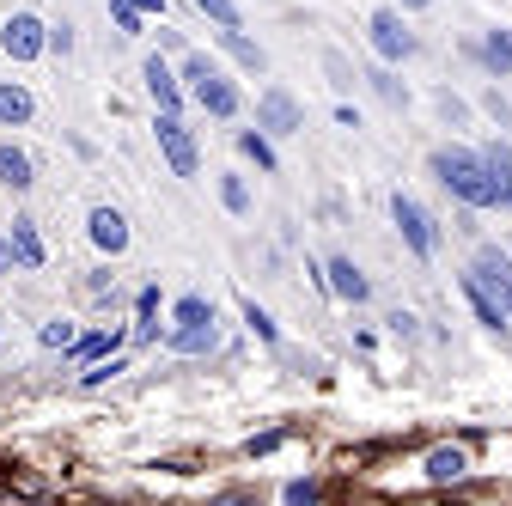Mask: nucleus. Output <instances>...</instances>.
<instances>
[{"instance_id":"nucleus-1","label":"nucleus","mask_w":512,"mask_h":506,"mask_svg":"<svg viewBox=\"0 0 512 506\" xmlns=\"http://www.w3.org/2000/svg\"><path fill=\"white\" fill-rule=\"evenodd\" d=\"M427 171L464 214H512V183H500L476 147H433Z\"/></svg>"},{"instance_id":"nucleus-2","label":"nucleus","mask_w":512,"mask_h":506,"mask_svg":"<svg viewBox=\"0 0 512 506\" xmlns=\"http://www.w3.org/2000/svg\"><path fill=\"white\" fill-rule=\"evenodd\" d=\"M177 80H183V92L196 98L214 122H238V116H244V92L226 80V68H220V61H208L202 49H189V55H183Z\"/></svg>"},{"instance_id":"nucleus-3","label":"nucleus","mask_w":512,"mask_h":506,"mask_svg":"<svg viewBox=\"0 0 512 506\" xmlns=\"http://www.w3.org/2000/svg\"><path fill=\"white\" fill-rule=\"evenodd\" d=\"M391 226H397V238H403V250L409 257H421V263H433L439 257V244H445V232H439V220L415 202V196H391Z\"/></svg>"},{"instance_id":"nucleus-4","label":"nucleus","mask_w":512,"mask_h":506,"mask_svg":"<svg viewBox=\"0 0 512 506\" xmlns=\"http://www.w3.org/2000/svg\"><path fill=\"white\" fill-rule=\"evenodd\" d=\"M366 37H372L378 68H403V61H415V49H421V37L409 31V19H403L397 7H378V13L366 19Z\"/></svg>"},{"instance_id":"nucleus-5","label":"nucleus","mask_w":512,"mask_h":506,"mask_svg":"<svg viewBox=\"0 0 512 506\" xmlns=\"http://www.w3.org/2000/svg\"><path fill=\"white\" fill-rule=\"evenodd\" d=\"M153 141H159V159L171 165V177H196V171H202L196 129H189L183 116H153Z\"/></svg>"},{"instance_id":"nucleus-6","label":"nucleus","mask_w":512,"mask_h":506,"mask_svg":"<svg viewBox=\"0 0 512 506\" xmlns=\"http://www.w3.org/2000/svg\"><path fill=\"white\" fill-rule=\"evenodd\" d=\"M256 129H263L269 141L305 135V104H299L287 86H263V98H256Z\"/></svg>"},{"instance_id":"nucleus-7","label":"nucleus","mask_w":512,"mask_h":506,"mask_svg":"<svg viewBox=\"0 0 512 506\" xmlns=\"http://www.w3.org/2000/svg\"><path fill=\"white\" fill-rule=\"evenodd\" d=\"M0 55H7V61H43L49 55V19L7 13V19H0Z\"/></svg>"},{"instance_id":"nucleus-8","label":"nucleus","mask_w":512,"mask_h":506,"mask_svg":"<svg viewBox=\"0 0 512 506\" xmlns=\"http://www.w3.org/2000/svg\"><path fill=\"white\" fill-rule=\"evenodd\" d=\"M470 275L500 299V311L512 318V257H506V244H476V257H470Z\"/></svg>"},{"instance_id":"nucleus-9","label":"nucleus","mask_w":512,"mask_h":506,"mask_svg":"<svg viewBox=\"0 0 512 506\" xmlns=\"http://www.w3.org/2000/svg\"><path fill=\"white\" fill-rule=\"evenodd\" d=\"M470 446H458V439H445V446H433L427 458H421V482L427 488H458V482H470Z\"/></svg>"},{"instance_id":"nucleus-10","label":"nucleus","mask_w":512,"mask_h":506,"mask_svg":"<svg viewBox=\"0 0 512 506\" xmlns=\"http://www.w3.org/2000/svg\"><path fill=\"white\" fill-rule=\"evenodd\" d=\"M141 86H147V98H153V116H183V80H177L171 61L147 55V61H141Z\"/></svg>"},{"instance_id":"nucleus-11","label":"nucleus","mask_w":512,"mask_h":506,"mask_svg":"<svg viewBox=\"0 0 512 506\" xmlns=\"http://www.w3.org/2000/svg\"><path fill=\"white\" fill-rule=\"evenodd\" d=\"M86 238H92V250H104V257L116 263L122 250H128V238H135V232H128V214H122V208L98 202V208L86 214Z\"/></svg>"},{"instance_id":"nucleus-12","label":"nucleus","mask_w":512,"mask_h":506,"mask_svg":"<svg viewBox=\"0 0 512 506\" xmlns=\"http://www.w3.org/2000/svg\"><path fill=\"white\" fill-rule=\"evenodd\" d=\"M324 287H330V299H342V305H366V299H372V281H366V269H360L354 257H330V263H324Z\"/></svg>"},{"instance_id":"nucleus-13","label":"nucleus","mask_w":512,"mask_h":506,"mask_svg":"<svg viewBox=\"0 0 512 506\" xmlns=\"http://www.w3.org/2000/svg\"><path fill=\"white\" fill-rule=\"evenodd\" d=\"M7 244H13V263H19L25 275H37V269L49 263V244H43V232H37V220H31V214H13Z\"/></svg>"},{"instance_id":"nucleus-14","label":"nucleus","mask_w":512,"mask_h":506,"mask_svg":"<svg viewBox=\"0 0 512 506\" xmlns=\"http://www.w3.org/2000/svg\"><path fill=\"white\" fill-rule=\"evenodd\" d=\"M458 293H464V305L476 311V324H482L488 336H506V324H512V318H506V311H500V299H494V293H488V287H482L470 269L458 275Z\"/></svg>"},{"instance_id":"nucleus-15","label":"nucleus","mask_w":512,"mask_h":506,"mask_svg":"<svg viewBox=\"0 0 512 506\" xmlns=\"http://www.w3.org/2000/svg\"><path fill=\"white\" fill-rule=\"evenodd\" d=\"M37 183V159L19 147V141H0V189H13V196H31Z\"/></svg>"},{"instance_id":"nucleus-16","label":"nucleus","mask_w":512,"mask_h":506,"mask_svg":"<svg viewBox=\"0 0 512 506\" xmlns=\"http://www.w3.org/2000/svg\"><path fill=\"white\" fill-rule=\"evenodd\" d=\"M208 324H220L214 293H183V299H171V330H208Z\"/></svg>"},{"instance_id":"nucleus-17","label":"nucleus","mask_w":512,"mask_h":506,"mask_svg":"<svg viewBox=\"0 0 512 506\" xmlns=\"http://www.w3.org/2000/svg\"><path fill=\"white\" fill-rule=\"evenodd\" d=\"M476 61L494 74V80H512V31L506 25H494V31H482V43H476Z\"/></svg>"},{"instance_id":"nucleus-18","label":"nucleus","mask_w":512,"mask_h":506,"mask_svg":"<svg viewBox=\"0 0 512 506\" xmlns=\"http://www.w3.org/2000/svg\"><path fill=\"white\" fill-rule=\"evenodd\" d=\"M165 354H177V360H196V354H214L220 348V324H208V330H165V342H159Z\"/></svg>"},{"instance_id":"nucleus-19","label":"nucleus","mask_w":512,"mask_h":506,"mask_svg":"<svg viewBox=\"0 0 512 506\" xmlns=\"http://www.w3.org/2000/svg\"><path fill=\"white\" fill-rule=\"evenodd\" d=\"M238 318H244V330H250L256 342H263V348H275V354L287 348V342H281V324H275V311H269V305H256V299H238Z\"/></svg>"},{"instance_id":"nucleus-20","label":"nucleus","mask_w":512,"mask_h":506,"mask_svg":"<svg viewBox=\"0 0 512 506\" xmlns=\"http://www.w3.org/2000/svg\"><path fill=\"white\" fill-rule=\"evenodd\" d=\"M31 116H37V98L19 80H0V129H25Z\"/></svg>"},{"instance_id":"nucleus-21","label":"nucleus","mask_w":512,"mask_h":506,"mask_svg":"<svg viewBox=\"0 0 512 506\" xmlns=\"http://www.w3.org/2000/svg\"><path fill=\"white\" fill-rule=\"evenodd\" d=\"M214 43H220V49L238 61L244 74H269V55H263V43H250L244 31H214Z\"/></svg>"},{"instance_id":"nucleus-22","label":"nucleus","mask_w":512,"mask_h":506,"mask_svg":"<svg viewBox=\"0 0 512 506\" xmlns=\"http://www.w3.org/2000/svg\"><path fill=\"white\" fill-rule=\"evenodd\" d=\"M238 153H244L256 171H263V177H275V171H281V153H275V141H269L263 129H238Z\"/></svg>"},{"instance_id":"nucleus-23","label":"nucleus","mask_w":512,"mask_h":506,"mask_svg":"<svg viewBox=\"0 0 512 506\" xmlns=\"http://www.w3.org/2000/svg\"><path fill=\"white\" fill-rule=\"evenodd\" d=\"M281 506H324V476H317V470L287 476L281 482Z\"/></svg>"},{"instance_id":"nucleus-24","label":"nucleus","mask_w":512,"mask_h":506,"mask_svg":"<svg viewBox=\"0 0 512 506\" xmlns=\"http://www.w3.org/2000/svg\"><path fill=\"white\" fill-rule=\"evenodd\" d=\"M287 439H299V427H263V433H250V439H244V458H250V464H263V458H275V452L287 446Z\"/></svg>"},{"instance_id":"nucleus-25","label":"nucleus","mask_w":512,"mask_h":506,"mask_svg":"<svg viewBox=\"0 0 512 506\" xmlns=\"http://www.w3.org/2000/svg\"><path fill=\"white\" fill-rule=\"evenodd\" d=\"M74 342H80V324H74V318H43V324H37V348H49V354H55V348L68 354Z\"/></svg>"},{"instance_id":"nucleus-26","label":"nucleus","mask_w":512,"mask_h":506,"mask_svg":"<svg viewBox=\"0 0 512 506\" xmlns=\"http://www.w3.org/2000/svg\"><path fill=\"white\" fill-rule=\"evenodd\" d=\"M220 208H226L232 220L250 214V183H244V171H220Z\"/></svg>"},{"instance_id":"nucleus-27","label":"nucleus","mask_w":512,"mask_h":506,"mask_svg":"<svg viewBox=\"0 0 512 506\" xmlns=\"http://www.w3.org/2000/svg\"><path fill=\"white\" fill-rule=\"evenodd\" d=\"M122 372H128V354H110V360H98V366L80 372V391H104V385H116Z\"/></svg>"},{"instance_id":"nucleus-28","label":"nucleus","mask_w":512,"mask_h":506,"mask_svg":"<svg viewBox=\"0 0 512 506\" xmlns=\"http://www.w3.org/2000/svg\"><path fill=\"white\" fill-rule=\"evenodd\" d=\"M202 506H263V488H256V482H232V488H214Z\"/></svg>"},{"instance_id":"nucleus-29","label":"nucleus","mask_w":512,"mask_h":506,"mask_svg":"<svg viewBox=\"0 0 512 506\" xmlns=\"http://www.w3.org/2000/svg\"><path fill=\"white\" fill-rule=\"evenodd\" d=\"M384 330H391V336H397L403 348H415V342H421V318H415L409 305H397V311H384Z\"/></svg>"},{"instance_id":"nucleus-30","label":"nucleus","mask_w":512,"mask_h":506,"mask_svg":"<svg viewBox=\"0 0 512 506\" xmlns=\"http://www.w3.org/2000/svg\"><path fill=\"white\" fill-rule=\"evenodd\" d=\"M366 80H372V92H378L384 104H391V110H403V104H409V86H403V80H397L391 68H372Z\"/></svg>"},{"instance_id":"nucleus-31","label":"nucleus","mask_w":512,"mask_h":506,"mask_svg":"<svg viewBox=\"0 0 512 506\" xmlns=\"http://www.w3.org/2000/svg\"><path fill=\"white\" fill-rule=\"evenodd\" d=\"M196 7H202L220 31H238V7H232V0H196Z\"/></svg>"},{"instance_id":"nucleus-32","label":"nucleus","mask_w":512,"mask_h":506,"mask_svg":"<svg viewBox=\"0 0 512 506\" xmlns=\"http://www.w3.org/2000/svg\"><path fill=\"white\" fill-rule=\"evenodd\" d=\"M110 19H116V31H122V37H141V13L128 7V0H110Z\"/></svg>"},{"instance_id":"nucleus-33","label":"nucleus","mask_w":512,"mask_h":506,"mask_svg":"<svg viewBox=\"0 0 512 506\" xmlns=\"http://www.w3.org/2000/svg\"><path fill=\"white\" fill-rule=\"evenodd\" d=\"M159 305H165V293H159V281H147L135 293V318H159Z\"/></svg>"},{"instance_id":"nucleus-34","label":"nucleus","mask_w":512,"mask_h":506,"mask_svg":"<svg viewBox=\"0 0 512 506\" xmlns=\"http://www.w3.org/2000/svg\"><path fill=\"white\" fill-rule=\"evenodd\" d=\"M49 55H74V25H68V19L49 25Z\"/></svg>"},{"instance_id":"nucleus-35","label":"nucleus","mask_w":512,"mask_h":506,"mask_svg":"<svg viewBox=\"0 0 512 506\" xmlns=\"http://www.w3.org/2000/svg\"><path fill=\"white\" fill-rule=\"evenodd\" d=\"M86 293H98V299H104V293H116V269H110V263L86 269Z\"/></svg>"},{"instance_id":"nucleus-36","label":"nucleus","mask_w":512,"mask_h":506,"mask_svg":"<svg viewBox=\"0 0 512 506\" xmlns=\"http://www.w3.org/2000/svg\"><path fill=\"white\" fill-rule=\"evenodd\" d=\"M482 110H488V116L500 122V129H512V104H506L500 92H482Z\"/></svg>"},{"instance_id":"nucleus-37","label":"nucleus","mask_w":512,"mask_h":506,"mask_svg":"<svg viewBox=\"0 0 512 506\" xmlns=\"http://www.w3.org/2000/svg\"><path fill=\"white\" fill-rule=\"evenodd\" d=\"M147 470H165V476H196V464H183V458H153Z\"/></svg>"},{"instance_id":"nucleus-38","label":"nucleus","mask_w":512,"mask_h":506,"mask_svg":"<svg viewBox=\"0 0 512 506\" xmlns=\"http://www.w3.org/2000/svg\"><path fill=\"white\" fill-rule=\"evenodd\" d=\"M439 110L452 116V122H464V98H452V92H439Z\"/></svg>"},{"instance_id":"nucleus-39","label":"nucleus","mask_w":512,"mask_h":506,"mask_svg":"<svg viewBox=\"0 0 512 506\" xmlns=\"http://www.w3.org/2000/svg\"><path fill=\"white\" fill-rule=\"evenodd\" d=\"M19 263H13V244H7V232H0V275H13Z\"/></svg>"},{"instance_id":"nucleus-40","label":"nucleus","mask_w":512,"mask_h":506,"mask_svg":"<svg viewBox=\"0 0 512 506\" xmlns=\"http://www.w3.org/2000/svg\"><path fill=\"white\" fill-rule=\"evenodd\" d=\"M128 7H135V13L147 19V13H165V0H128Z\"/></svg>"},{"instance_id":"nucleus-41","label":"nucleus","mask_w":512,"mask_h":506,"mask_svg":"<svg viewBox=\"0 0 512 506\" xmlns=\"http://www.w3.org/2000/svg\"><path fill=\"white\" fill-rule=\"evenodd\" d=\"M433 0H397V13H427Z\"/></svg>"},{"instance_id":"nucleus-42","label":"nucleus","mask_w":512,"mask_h":506,"mask_svg":"<svg viewBox=\"0 0 512 506\" xmlns=\"http://www.w3.org/2000/svg\"><path fill=\"white\" fill-rule=\"evenodd\" d=\"M506 257H512V244H506Z\"/></svg>"}]
</instances>
